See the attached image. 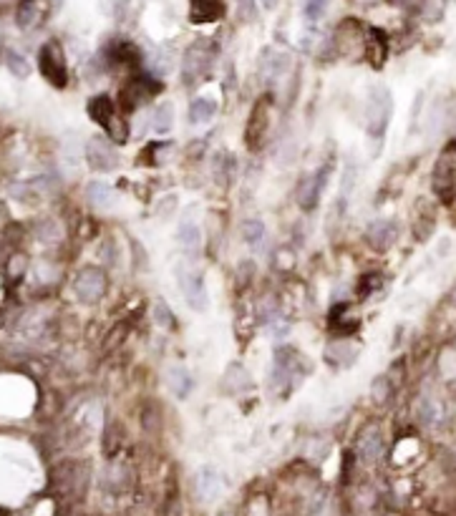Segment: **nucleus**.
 <instances>
[{
    "instance_id": "1",
    "label": "nucleus",
    "mask_w": 456,
    "mask_h": 516,
    "mask_svg": "<svg viewBox=\"0 0 456 516\" xmlns=\"http://www.w3.org/2000/svg\"><path fill=\"white\" fill-rule=\"evenodd\" d=\"M365 129H368L370 139H381L386 126L391 121V93L384 86H373L368 96V108H365Z\"/></svg>"
},
{
    "instance_id": "2",
    "label": "nucleus",
    "mask_w": 456,
    "mask_h": 516,
    "mask_svg": "<svg viewBox=\"0 0 456 516\" xmlns=\"http://www.w3.org/2000/svg\"><path fill=\"white\" fill-rule=\"evenodd\" d=\"M177 285H179V292L184 295V303L189 305L192 310H197V312L207 310L210 298H207V287H205L202 272L194 270V267H189V265H179L177 267Z\"/></svg>"
},
{
    "instance_id": "3",
    "label": "nucleus",
    "mask_w": 456,
    "mask_h": 516,
    "mask_svg": "<svg viewBox=\"0 0 456 516\" xmlns=\"http://www.w3.org/2000/svg\"><path fill=\"white\" fill-rule=\"evenodd\" d=\"M88 111H91L93 119L99 121L106 131H109V136H111L113 141L124 144V141L129 139V126H126L124 119L116 116V108H113L109 96H96V99L88 104Z\"/></svg>"
},
{
    "instance_id": "4",
    "label": "nucleus",
    "mask_w": 456,
    "mask_h": 516,
    "mask_svg": "<svg viewBox=\"0 0 456 516\" xmlns=\"http://www.w3.org/2000/svg\"><path fill=\"white\" fill-rule=\"evenodd\" d=\"M207 68H210V48H207L205 40H197L194 46L187 48V54H184V63H182V83L194 86L197 81H202L207 76Z\"/></svg>"
},
{
    "instance_id": "5",
    "label": "nucleus",
    "mask_w": 456,
    "mask_h": 516,
    "mask_svg": "<svg viewBox=\"0 0 456 516\" xmlns=\"http://www.w3.org/2000/svg\"><path fill=\"white\" fill-rule=\"evenodd\" d=\"M40 71L51 81L53 86H63L66 83V58L58 43H46L40 48Z\"/></svg>"
},
{
    "instance_id": "6",
    "label": "nucleus",
    "mask_w": 456,
    "mask_h": 516,
    "mask_svg": "<svg viewBox=\"0 0 456 516\" xmlns=\"http://www.w3.org/2000/svg\"><path fill=\"white\" fill-rule=\"evenodd\" d=\"M86 161L96 172H111L119 166V154L104 136H93L86 144Z\"/></svg>"
},
{
    "instance_id": "7",
    "label": "nucleus",
    "mask_w": 456,
    "mask_h": 516,
    "mask_svg": "<svg viewBox=\"0 0 456 516\" xmlns=\"http://www.w3.org/2000/svg\"><path fill=\"white\" fill-rule=\"evenodd\" d=\"M325 184H328V166H320L315 172L305 174V179L300 182V189H298L300 207H303V209H315V207L320 204Z\"/></svg>"
},
{
    "instance_id": "8",
    "label": "nucleus",
    "mask_w": 456,
    "mask_h": 516,
    "mask_svg": "<svg viewBox=\"0 0 456 516\" xmlns=\"http://www.w3.org/2000/svg\"><path fill=\"white\" fill-rule=\"evenodd\" d=\"M260 71H262V79L270 83V86H275V83H280V81L288 76V71H290V56L283 54V51H265L262 54V61H260Z\"/></svg>"
},
{
    "instance_id": "9",
    "label": "nucleus",
    "mask_w": 456,
    "mask_h": 516,
    "mask_svg": "<svg viewBox=\"0 0 456 516\" xmlns=\"http://www.w3.org/2000/svg\"><path fill=\"white\" fill-rule=\"evenodd\" d=\"M104 290H106V280L99 270H84L79 275V280H76V295L81 300L93 303V300H99L104 295Z\"/></svg>"
},
{
    "instance_id": "10",
    "label": "nucleus",
    "mask_w": 456,
    "mask_h": 516,
    "mask_svg": "<svg viewBox=\"0 0 456 516\" xmlns=\"http://www.w3.org/2000/svg\"><path fill=\"white\" fill-rule=\"evenodd\" d=\"M365 234H368V242L376 247V250H388L398 237V227H396V222H391V219H376V222H370Z\"/></svg>"
},
{
    "instance_id": "11",
    "label": "nucleus",
    "mask_w": 456,
    "mask_h": 516,
    "mask_svg": "<svg viewBox=\"0 0 456 516\" xmlns=\"http://www.w3.org/2000/svg\"><path fill=\"white\" fill-rule=\"evenodd\" d=\"M166 385H169V391H172L174 398L184 401V398H189V393H192V388H194L192 373L187 371L184 365H172V368L166 371Z\"/></svg>"
},
{
    "instance_id": "12",
    "label": "nucleus",
    "mask_w": 456,
    "mask_h": 516,
    "mask_svg": "<svg viewBox=\"0 0 456 516\" xmlns=\"http://www.w3.org/2000/svg\"><path fill=\"white\" fill-rule=\"evenodd\" d=\"M222 476L212 466H205V469L197 474V494L202 501H214V499L222 494Z\"/></svg>"
},
{
    "instance_id": "13",
    "label": "nucleus",
    "mask_w": 456,
    "mask_h": 516,
    "mask_svg": "<svg viewBox=\"0 0 456 516\" xmlns=\"http://www.w3.org/2000/svg\"><path fill=\"white\" fill-rule=\"evenodd\" d=\"M267 124H270V119H267V111H265V104L260 101V104H255V108H252V119L247 121V129H245V139L250 141L252 146H260V141H262V136L267 134Z\"/></svg>"
},
{
    "instance_id": "14",
    "label": "nucleus",
    "mask_w": 456,
    "mask_h": 516,
    "mask_svg": "<svg viewBox=\"0 0 456 516\" xmlns=\"http://www.w3.org/2000/svg\"><path fill=\"white\" fill-rule=\"evenodd\" d=\"M217 116V101L210 96H199L189 104V124L192 126H205Z\"/></svg>"
},
{
    "instance_id": "15",
    "label": "nucleus",
    "mask_w": 456,
    "mask_h": 516,
    "mask_svg": "<svg viewBox=\"0 0 456 516\" xmlns=\"http://www.w3.org/2000/svg\"><path fill=\"white\" fill-rule=\"evenodd\" d=\"M86 197H88V202H91L93 207H99V209H111V207L119 202V197L113 192V186H109L106 182H91V184L86 186Z\"/></svg>"
},
{
    "instance_id": "16",
    "label": "nucleus",
    "mask_w": 456,
    "mask_h": 516,
    "mask_svg": "<svg viewBox=\"0 0 456 516\" xmlns=\"http://www.w3.org/2000/svg\"><path fill=\"white\" fill-rule=\"evenodd\" d=\"M381 453H384V438H381V433L378 430L363 433V438L358 441V456H361V461L373 463L381 458Z\"/></svg>"
},
{
    "instance_id": "17",
    "label": "nucleus",
    "mask_w": 456,
    "mask_h": 516,
    "mask_svg": "<svg viewBox=\"0 0 456 516\" xmlns=\"http://www.w3.org/2000/svg\"><path fill=\"white\" fill-rule=\"evenodd\" d=\"M177 242L184 247L187 252H194L199 245H202V229L194 219H184L177 229Z\"/></svg>"
},
{
    "instance_id": "18",
    "label": "nucleus",
    "mask_w": 456,
    "mask_h": 516,
    "mask_svg": "<svg viewBox=\"0 0 456 516\" xmlns=\"http://www.w3.org/2000/svg\"><path fill=\"white\" fill-rule=\"evenodd\" d=\"M358 355V348L348 345V340H340V343H333L325 348V360L333 365H351Z\"/></svg>"
},
{
    "instance_id": "19",
    "label": "nucleus",
    "mask_w": 456,
    "mask_h": 516,
    "mask_svg": "<svg viewBox=\"0 0 456 516\" xmlns=\"http://www.w3.org/2000/svg\"><path fill=\"white\" fill-rule=\"evenodd\" d=\"M222 13L219 0H192V20L205 23V20H217Z\"/></svg>"
},
{
    "instance_id": "20",
    "label": "nucleus",
    "mask_w": 456,
    "mask_h": 516,
    "mask_svg": "<svg viewBox=\"0 0 456 516\" xmlns=\"http://www.w3.org/2000/svg\"><path fill=\"white\" fill-rule=\"evenodd\" d=\"M174 126V106L166 101V104H159L157 111L152 116V129L157 134H169Z\"/></svg>"
},
{
    "instance_id": "21",
    "label": "nucleus",
    "mask_w": 456,
    "mask_h": 516,
    "mask_svg": "<svg viewBox=\"0 0 456 516\" xmlns=\"http://www.w3.org/2000/svg\"><path fill=\"white\" fill-rule=\"evenodd\" d=\"M15 20H18V26L20 28H33L36 23L40 20V15H38V3L36 0H23L18 6V15H15Z\"/></svg>"
},
{
    "instance_id": "22",
    "label": "nucleus",
    "mask_w": 456,
    "mask_h": 516,
    "mask_svg": "<svg viewBox=\"0 0 456 516\" xmlns=\"http://www.w3.org/2000/svg\"><path fill=\"white\" fill-rule=\"evenodd\" d=\"M265 225L260 222V219H247L245 225H242V239H245L247 245H260L265 237Z\"/></svg>"
},
{
    "instance_id": "23",
    "label": "nucleus",
    "mask_w": 456,
    "mask_h": 516,
    "mask_svg": "<svg viewBox=\"0 0 456 516\" xmlns=\"http://www.w3.org/2000/svg\"><path fill=\"white\" fill-rule=\"evenodd\" d=\"M6 61H8V68H10V71H13V76H18V79H26L28 73H31V66H28L26 56H20V54H15V51H10Z\"/></svg>"
},
{
    "instance_id": "24",
    "label": "nucleus",
    "mask_w": 456,
    "mask_h": 516,
    "mask_svg": "<svg viewBox=\"0 0 456 516\" xmlns=\"http://www.w3.org/2000/svg\"><path fill=\"white\" fill-rule=\"evenodd\" d=\"M328 8V0H303V13L308 20H320Z\"/></svg>"
},
{
    "instance_id": "25",
    "label": "nucleus",
    "mask_w": 456,
    "mask_h": 516,
    "mask_svg": "<svg viewBox=\"0 0 456 516\" xmlns=\"http://www.w3.org/2000/svg\"><path fill=\"white\" fill-rule=\"evenodd\" d=\"M154 320H157V325H162V328H172L174 312L169 310V305L157 300V305H154Z\"/></svg>"
},
{
    "instance_id": "26",
    "label": "nucleus",
    "mask_w": 456,
    "mask_h": 516,
    "mask_svg": "<svg viewBox=\"0 0 456 516\" xmlns=\"http://www.w3.org/2000/svg\"><path fill=\"white\" fill-rule=\"evenodd\" d=\"M217 174L222 182H227L230 184L232 177H235V159H232V154H222V159L217 161Z\"/></svg>"
},
{
    "instance_id": "27",
    "label": "nucleus",
    "mask_w": 456,
    "mask_h": 516,
    "mask_svg": "<svg viewBox=\"0 0 456 516\" xmlns=\"http://www.w3.org/2000/svg\"><path fill=\"white\" fill-rule=\"evenodd\" d=\"M239 13H242V18H255V6H252V0H239Z\"/></svg>"
},
{
    "instance_id": "28",
    "label": "nucleus",
    "mask_w": 456,
    "mask_h": 516,
    "mask_svg": "<svg viewBox=\"0 0 456 516\" xmlns=\"http://www.w3.org/2000/svg\"><path fill=\"white\" fill-rule=\"evenodd\" d=\"M260 3H262V6L267 8V10H272V8L278 6V0H260Z\"/></svg>"
},
{
    "instance_id": "29",
    "label": "nucleus",
    "mask_w": 456,
    "mask_h": 516,
    "mask_svg": "<svg viewBox=\"0 0 456 516\" xmlns=\"http://www.w3.org/2000/svg\"><path fill=\"white\" fill-rule=\"evenodd\" d=\"M393 3H398V6H409V3H414V0H393Z\"/></svg>"
}]
</instances>
